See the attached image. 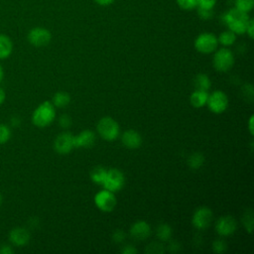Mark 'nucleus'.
Returning a JSON list of instances; mask_svg holds the SVG:
<instances>
[{
  "label": "nucleus",
  "mask_w": 254,
  "mask_h": 254,
  "mask_svg": "<svg viewBox=\"0 0 254 254\" xmlns=\"http://www.w3.org/2000/svg\"><path fill=\"white\" fill-rule=\"evenodd\" d=\"M116 197L114 195V192L108 190H103L97 192L94 196V203L95 205L102 211L104 212H109L114 209L116 206Z\"/></svg>",
  "instance_id": "1a4fd4ad"
},
{
  "label": "nucleus",
  "mask_w": 254,
  "mask_h": 254,
  "mask_svg": "<svg viewBox=\"0 0 254 254\" xmlns=\"http://www.w3.org/2000/svg\"><path fill=\"white\" fill-rule=\"evenodd\" d=\"M30 232L24 227H15L9 232V240L15 246H25L30 241Z\"/></svg>",
  "instance_id": "2eb2a0df"
},
{
  "label": "nucleus",
  "mask_w": 254,
  "mask_h": 254,
  "mask_svg": "<svg viewBox=\"0 0 254 254\" xmlns=\"http://www.w3.org/2000/svg\"><path fill=\"white\" fill-rule=\"evenodd\" d=\"M56 118V109L52 102H42L32 114V122L39 128H44L50 125Z\"/></svg>",
  "instance_id": "f03ea898"
},
{
  "label": "nucleus",
  "mask_w": 254,
  "mask_h": 254,
  "mask_svg": "<svg viewBox=\"0 0 254 254\" xmlns=\"http://www.w3.org/2000/svg\"><path fill=\"white\" fill-rule=\"evenodd\" d=\"M213 220V213L210 208L206 206L198 207L192 214V224L197 229L207 228Z\"/></svg>",
  "instance_id": "9d476101"
},
{
  "label": "nucleus",
  "mask_w": 254,
  "mask_h": 254,
  "mask_svg": "<svg viewBox=\"0 0 254 254\" xmlns=\"http://www.w3.org/2000/svg\"><path fill=\"white\" fill-rule=\"evenodd\" d=\"M13 52V42L7 35L0 34V60H5Z\"/></svg>",
  "instance_id": "f3484780"
},
{
  "label": "nucleus",
  "mask_w": 254,
  "mask_h": 254,
  "mask_svg": "<svg viewBox=\"0 0 254 254\" xmlns=\"http://www.w3.org/2000/svg\"><path fill=\"white\" fill-rule=\"evenodd\" d=\"M193 85H194L195 89L207 91L210 88L211 81H210L208 75H206L204 73H198L193 78Z\"/></svg>",
  "instance_id": "412c9836"
},
{
  "label": "nucleus",
  "mask_w": 254,
  "mask_h": 254,
  "mask_svg": "<svg viewBox=\"0 0 254 254\" xmlns=\"http://www.w3.org/2000/svg\"><path fill=\"white\" fill-rule=\"evenodd\" d=\"M173 231L169 224L161 223L156 229V235L159 240L161 241H168L172 237Z\"/></svg>",
  "instance_id": "4be33fe9"
},
{
  "label": "nucleus",
  "mask_w": 254,
  "mask_h": 254,
  "mask_svg": "<svg viewBox=\"0 0 254 254\" xmlns=\"http://www.w3.org/2000/svg\"><path fill=\"white\" fill-rule=\"evenodd\" d=\"M181 249V245L177 241H172L169 244V250L171 252H178Z\"/></svg>",
  "instance_id": "e433bc0d"
},
{
  "label": "nucleus",
  "mask_w": 254,
  "mask_h": 254,
  "mask_svg": "<svg viewBox=\"0 0 254 254\" xmlns=\"http://www.w3.org/2000/svg\"><path fill=\"white\" fill-rule=\"evenodd\" d=\"M164 252H165V248L163 244L160 242L154 241L146 247V253H149V254H161Z\"/></svg>",
  "instance_id": "bb28decb"
},
{
  "label": "nucleus",
  "mask_w": 254,
  "mask_h": 254,
  "mask_svg": "<svg viewBox=\"0 0 254 254\" xmlns=\"http://www.w3.org/2000/svg\"><path fill=\"white\" fill-rule=\"evenodd\" d=\"M3 77H4V69H3V67H2V65L0 64V82L2 81V79H3Z\"/></svg>",
  "instance_id": "79ce46f5"
},
{
  "label": "nucleus",
  "mask_w": 254,
  "mask_h": 254,
  "mask_svg": "<svg viewBox=\"0 0 254 254\" xmlns=\"http://www.w3.org/2000/svg\"><path fill=\"white\" fill-rule=\"evenodd\" d=\"M13 249L11 248L10 245H2L0 248V253L1 254H11L13 253Z\"/></svg>",
  "instance_id": "4c0bfd02"
},
{
  "label": "nucleus",
  "mask_w": 254,
  "mask_h": 254,
  "mask_svg": "<svg viewBox=\"0 0 254 254\" xmlns=\"http://www.w3.org/2000/svg\"><path fill=\"white\" fill-rule=\"evenodd\" d=\"M204 162V157L201 153L199 152H195V153H192L189 159H188V165L190 166V168L193 169V170H197L199 169L202 164Z\"/></svg>",
  "instance_id": "b1692460"
},
{
  "label": "nucleus",
  "mask_w": 254,
  "mask_h": 254,
  "mask_svg": "<svg viewBox=\"0 0 254 254\" xmlns=\"http://www.w3.org/2000/svg\"><path fill=\"white\" fill-rule=\"evenodd\" d=\"M95 134L91 130H83L77 135H73L74 148H90L95 143Z\"/></svg>",
  "instance_id": "4468645a"
},
{
  "label": "nucleus",
  "mask_w": 254,
  "mask_h": 254,
  "mask_svg": "<svg viewBox=\"0 0 254 254\" xmlns=\"http://www.w3.org/2000/svg\"><path fill=\"white\" fill-rule=\"evenodd\" d=\"M234 7L242 12L248 13L254 7V0H234Z\"/></svg>",
  "instance_id": "393cba45"
},
{
  "label": "nucleus",
  "mask_w": 254,
  "mask_h": 254,
  "mask_svg": "<svg viewBox=\"0 0 254 254\" xmlns=\"http://www.w3.org/2000/svg\"><path fill=\"white\" fill-rule=\"evenodd\" d=\"M59 123H60L61 127H63V128H68V127L70 126V124H71V118H70L68 115L64 114V115H62V116L60 117Z\"/></svg>",
  "instance_id": "72a5a7b5"
},
{
  "label": "nucleus",
  "mask_w": 254,
  "mask_h": 254,
  "mask_svg": "<svg viewBox=\"0 0 254 254\" xmlns=\"http://www.w3.org/2000/svg\"><path fill=\"white\" fill-rule=\"evenodd\" d=\"M242 221H243V224H244L246 230L249 233H251L252 228H253V213L251 210L246 211V213H244Z\"/></svg>",
  "instance_id": "cd10ccee"
},
{
  "label": "nucleus",
  "mask_w": 254,
  "mask_h": 254,
  "mask_svg": "<svg viewBox=\"0 0 254 254\" xmlns=\"http://www.w3.org/2000/svg\"><path fill=\"white\" fill-rule=\"evenodd\" d=\"M130 236L135 240L141 241L147 239L151 234V227L145 220H138L132 224L129 230Z\"/></svg>",
  "instance_id": "ddd939ff"
},
{
  "label": "nucleus",
  "mask_w": 254,
  "mask_h": 254,
  "mask_svg": "<svg viewBox=\"0 0 254 254\" xmlns=\"http://www.w3.org/2000/svg\"><path fill=\"white\" fill-rule=\"evenodd\" d=\"M5 99H6V92H5V90L3 88L0 87V105L3 104Z\"/></svg>",
  "instance_id": "ea45409f"
},
{
  "label": "nucleus",
  "mask_w": 254,
  "mask_h": 254,
  "mask_svg": "<svg viewBox=\"0 0 254 254\" xmlns=\"http://www.w3.org/2000/svg\"><path fill=\"white\" fill-rule=\"evenodd\" d=\"M11 138V129L6 124L0 123V145L7 143Z\"/></svg>",
  "instance_id": "a878e982"
},
{
  "label": "nucleus",
  "mask_w": 254,
  "mask_h": 254,
  "mask_svg": "<svg viewBox=\"0 0 254 254\" xmlns=\"http://www.w3.org/2000/svg\"><path fill=\"white\" fill-rule=\"evenodd\" d=\"M70 102V95L66 91H58L54 94L52 103L54 104L55 107L63 108L68 105Z\"/></svg>",
  "instance_id": "6ab92c4d"
},
{
  "label": "nucleus",
  "mask_w": 254,
  "mask_h": 254,
  "mask_svg": "<svg viewBox=\"0 0 254 254\" xmlns=\"http://www.w3.org/2000/svg\"><path fill=\"white\" fill-rule=\"evenodd\" d=\"M217 41L219 44H221L224 47H229L234 44L236 41V34H234L232 31L227 30L222 32L219 37L217 38Z\"/></svg>",
  "instance_id": "5701e85b"
},
{
  "label": "nucleus",
  "mask_w": 254,
  "mask_h": 254,
  "mask_svg": "<svg viewBox=\"0 0 254 254\" xmlns=\"http://www.w3.org/2000/svg\"><path fill=\"white\" fill-rule=\"evenodd\" d=\"M227 249V244L223 239H216L212 242V250L215 253H223Z\"/></svg>",
  "instance_id": "c85d7f7f"
},
{
  "label": "nucleus",
  "mask_w": 254,
  "mask_h": 254,
  "mask_svg": "<svg viewBox=\"0 0 254 254\" xmlns=\"http://www.w3.org/2000/svg\"><path fill=\"white\" fill-rule=\"evenodd\" d=\"M197 15L202 20H209L213 16V12L212 10H209V9L197 8Z\"/></svg>",
  "instance_id": "2f4dec72"
},
{
  "label": "nucleus",
  "mask_w": 254,
  "mask_h": 254,
  "mask_svg": "<svg viewBox=\"0 0 254 254\" xmlns=\"http://www.w3.org/2000/svg\"><path fill=\"white\" fill-rule=\"evenodd\" d=\"M206 104L211 112L219 114L227 109L228 97L225 92L221 90H215L211 94H208Z\"/></svg>",
  "instance_id": "6e6552de"
},
{
  "label": "nucleus",
  "mask_w": 254,
  "mask_h": 254,
  "mask_svg": "<svg viewBox=\"0 0 254 254\" xmlns=\"http://www.w3.org/2000/svg\"><path fill=\"white\" fill-rule=\"evenodd\" d=\"M96 129L100 137L106 141H114L118 138L120 132L119 124L109 116L100 118L97 122Z\"/></svg>",
  "instance_id": "7ed1b4c3"
},
{
  "label": "nucleus",
  "mask_w": 254,
  "mask_h": 254,
  "mask_svg": "<svg viewBox=\"0 0 254 254\" xmlns=\"http://www.w3.org/2000/svg\"><path fill=\"white\" fill-rule=\"evenodd\" d=\"M96 4L100 6H109L111 5L115 0H93Z\"/></svg>",
  "instance_id": "58836bf2"
},
{
  "label": "nucleus",
  "mask_w": 254,
  "mask_h": 254,
  "mask_svg": "<svg viewBox=\"0 0 254 254\" xmlns=\"http://www.w3.org/2000/svg\"><path fill=\"white\" fill-rule=\"evenodd\" d=\"M208 98V93L205 90L195 89L190 96V104L195 108H200L206 104Z\"/></svg>",
  "instance_id": "a211bd4d"
},
{
  "label": "nucleus",
  "mask_w": 254,
  "mask_h": 254,
  "mask_svg": "<svg viewBox=\"0 0 254 254\" xmlns=\"http://www.w3.org/2000/svg\"><path fill=\"white\" fill-rule=\"evenodd\" d=\"M237 228V221L231 215H224L217 219L215 223V230L220 236H228L235 232Z\"/></svg>",
  "instance_id": "f8f14e48"
},
{
  "label": "nucleus",
  "mask_w": 254,
  "mask_h": 254,
  "mask_svg": "<svg viewBox=\"0 0 254 254\" xmlns=\"http://www.w3.org/2000/svg\"><path fill=\"white\" fill-rule=\"evenodd\" d=\"M112 239L116 243H120L125 239V232L121 229H117L112 234Z\"/></svg>",
  "instance_id": "473e14b6"
},
{
  "label": "nucleus",
  "mask_w": 254,
  "mask_h": 254,
  "mask_svg": "<svg viewBox=\"0 0 254 254\" xmlns=\"http://www.w3.org/2000/svg\"><path fill=\"white\" fill-rule=\"evenodd\" d=\"M74 148L73 135L69 132H63L57 136L54 142V149L57 153L65 155Z\"/></svg>",
  "instance_id": "9b49d317"
},
{
  "label": "nucleus",
  "mask_w": 254,
  "mask_h": 254,
  "mask_svg": "<svg viewBox=\"0 0 254 254\" xmlns=\"http://www.w3.org/2000/svg\"><path fill=\"white\" fill-rule=\"evenodd\" d=\"M218 45L217 38L212 33H201L194 40V48L201 54L213 53Z\"/></svg>",
  "instance_id": "39448f33"
},
{
  "label": "nucleus",
  "mask_w": 254,
  "mask_h": 254,
  "mask_svg": "<svg viewBox=\"0 0 254 254\" xmlns=\"http://www.w3.org/2000/svg\"><path fill=\"white\" fill-rule=\"evenodd\" d=\"M121 253H123V254H136V253H138V250L133 245H125L121 249Z\"/></svg>",
  "instance_id": "f704fd0d"
},
{
  "label": "nucleus",
  "mask_w": 254,
  "mask_h": 254,
  "mask_svg": "<svg viewBox=\"0 0 254 254\" xmlns=\"http://www.w3.org/2000/svg\"><path fill=\"white\" fill-rule=\"evenodd\" d=\"M222 22L236 35H242L246 32L247 24L250 20L248 13L242 12L237 8H231L221 16Z\"/></svg>",
  "instance_id": "f257e3e1"
},
{
  "label": "nucleus",
  "mask_w": 254,
  "mask_h": 254,
  "mask_svg": "<svg viewBox=\"0 0 254 254\" xmlns=\"http://www.w3.org/2000/svg\"><path fill=\"white\" fill-rule=\"evenodd\" d=\"M253 118H254V117H253V115H252V116L249 118V123H248V126H249L248 128H249V131H250L251 134H253Z\"/></svg>",
  "instance_id": "a19ab883"
},
{
  "label": "nucleus",
  "mask_w": 254,
  "mask_h": 254,
  "mask_svg": "<svg viewBox=\"0 0 254 254\" xmlns=\"http://www.w3.org/2000/svg\"><path fill=\"white\" fill-rule=\"evenodd\" d=\"M215 3H216V0H197L196 7L212 10L213 7L215 6Z\"/></svg>",
  "instance_id": "7c9ffc66"
},
{
  "label": "nucleus",
  "mask_w": 254,
  "mask_h": 254,
  "mask_svg": "<svg viewBox=\"0 0 254 254\" xmlns=\"http://www.w3.org/2000/svg\"><path fill=\"white\" fill-rule=\"evenodd\" d=\"M125 184V177L124 174L118 169H109L107 170V174L105 180L102 184L105 190H108L112 192L119 191Z\"/></svg>",
  "instance_id": "423d86ee"
},
{
  "label": "nucleus",
  "mask_w": 254,
  "mask_h": 254,
  "mask_svg": "<svg viewBox=\"0 0 254 254\" xmlns=\"http://www.w3.org/2000/svg\"><path fill=\"white\" fill-rule=\"evenodd\" d=\"M28 42L37 48L46 47L52 40L51 32L43 27H35L31 29L27 35Z\"/></svg>",
  "instance_id": "0eeeda50"
},
{
  "label": "nucleus",
  "mask_w": 254,
  "mask_h": 254,
  "mask_svg": "<svg viewBox=\"0 0 254 254\" xmlns=\"http://www.w3.org/2000/svg\"><path fill=\"white\" fill-rule=\"evenodd\" d=\"M213 67L220 72L229 70L234 64L233 53L227 48H221L215 52L212 59Z\"/></svg>",
  "instance_id": "20e7f679"
},
{
  "label": "nucleus",
  "mask_w": 254,
  "mask_h": 254,
  "mask_svg": "<svg viewBox=\"0 0 254 254\" xmlns=\"http://www.w3.org/2000/svg\"><path fill=\"white\" fill-rule=\"evenodd\" d=\"M122 144L128 149H137L142 144V137L136 130L129 129L125 131L121 136Z\"/></svg>",
  "instance_id": "dca6fc26"
},
{
  "label": "nucleus",
  "mask_w": 254,
  "mask_h": 254,
  "mask_svg": "<svg viewBox=\"0 0 254 254\" xmlns=\"http://www.w3.org/2000/svg\"><path fill=\"white\" fill-rule=\"evenodd\" d=\"M106 174H107V170L105 168H103L102 166H95L90 171L89 176L93 183L97 185H102L105 180Z\"/></svg>",
  "instance_id": "aec40b11"
},
{
  "label": "nucleus",
  "mask_w": 254,
  "mask_h": 254,
  "mask_svg": "<svg viewBox=\"0 0 254 254\" xmlns=\"http://www.w3.org/2000/svg\"><path fill=\"white\" fill-rule=\"evenodd\" d=\"M177 3L183 10H192L196 8L197 0H177Z\"/></svg>",
  "instance_id": "c756f323"
},
{
  "label": "nucleus",
  "mask_w": 254,
  "mask_h": 254,
  "mask_svg": "<svg viewBox=\"0 0 254 254\" xmlns=\"http://www.w3.org/2000/svg\"><path fill=\"white\" fill-rule=\"evenodd\" d=\"M251 39L253 38V34H254V21L253 19H250L248 24H247V27H246V32H245Z\"/></svg>",
  "instance_id": "c9c22d12"
}]
</instances>
